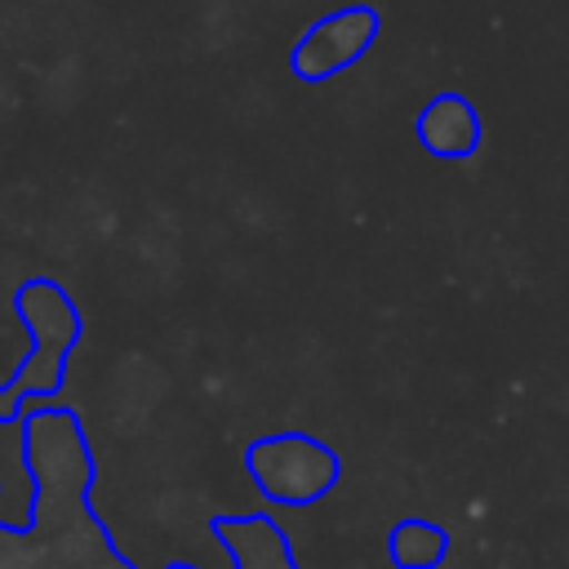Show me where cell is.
<instances>
[{
	"label": "cell",
	"mask_w": 569,
	"mask_h": 569,
	"mask_svg": "<svg viewBox=\"0 0 569 569\" xmlns=\"http://www.w3.org/2000/svg\"><path fill=\"white\" fill-rule=\"evenodd\" d=\"M378 36V13L369 4H351V9H338L329 13L325 22H316L298 49H293V71L302 80H325L342 67H351Z\"/></svg>",
	"instance_id": "1"
},
{
	"label": "cell",
	"mask_w": 569,
	"mask_h": 569,
	"mask_svg": "<svg viewBox=\"0 0 569 569\" xmlns=\"http://www.w3.org/2000/svg\"><path fill=\"white\" fill-rule=\"evenodd\" d=\"M418 138L431 151H440V156H467L476 147V138H480V120H476V111H471L467 98L445 93V98H436L418 116Z\"/></svg>",
	"instance_id": "2"
},
{
	"label": "cell",
	"mask_w": 569,
	"mask_h": 569,
	"mask_svg": "<svg viewBox=\"0 0 569 569\" xmlns=\"http://www.w3.org/2000/svg\"><path fill=\"white\" fill-rule=\"evenodd\" d=\"M276 445H280V453L289 458V471H284V467H258V480L267 485V493H276L280 502H307L311 493H307L302 480H298L302 471L329 485L333 458H329L325 449H311V445H302V440H276Z\"/></svg>",
	"instance_id": "3"
},
{
	"label": "cell",
	"mask_w": 569,
	"mask_h": 569,
	"mask_svg": "<svg viewBox=\"0 0 569 569\" xmlns=\"http://www.w3.org/2000/svg\"><path fill=\"white\" fill-rule=\"evenodd\" d=\"M391 551L405 569H427L440 556V529L436 525H400Z\"/></svg>",
	"instance_id": "4"
}]
</instances>
